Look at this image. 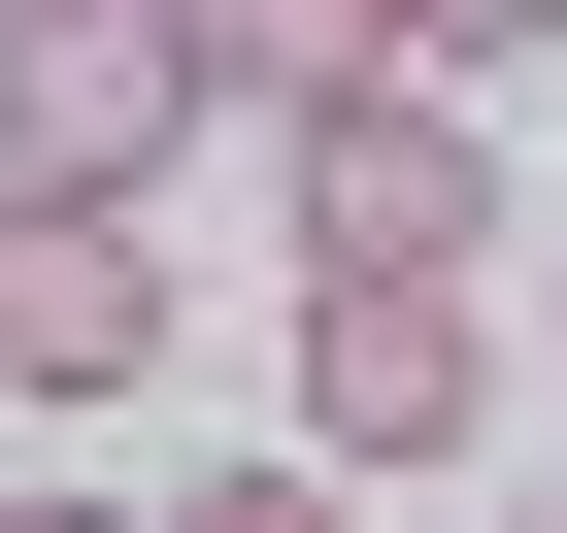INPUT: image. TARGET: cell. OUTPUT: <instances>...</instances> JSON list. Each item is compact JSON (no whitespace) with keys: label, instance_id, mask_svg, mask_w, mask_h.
Segmentation results:
<instances>
[{"label":"cell","instance_id":"cell-1","mask_svg":"<svg viewBox=\"0 0 567 533\" xmlns=\"http://www.w3.org/2000/svg\"><path fill=\"white\" fill-rule=\"evenodd\" d=\"M167 134H234L167 0H0V200H167Z\"/></svg>","mask_w":567,"mask_h":533},{"label":"cell","instance_id":"cell-2","mask_svg":"<svg viewBox=\"0 0 567 533\" xmlns=\"http://www.w3.org/2000/svg\"><path fill=\"white\" fill-rule=\"evenodd\" d=\"M267 233H301V266H467V233H501V167H467V101H434V67H368V101H267Z\"/></svg>","mask_w":567,"mask_h":533},{"label":"cell","instance_id":"cell-3","mask_svg":"<svg viewBox=\"0 0 567 533\" xmlns=\"http://www.w3.org/2000/svg\"><path fill=\"white\" fill-rule=\"evenodd\" d=\"M467 400H501L467 266H334V301H301V433L334 467H467Z\"/></svg>","mask_w":567,"mask_h":533},{"label":"cell","instance_id":"cell-4","mask_svg":"<svg viewBox=\"0 0 567 533\" xmlns=\"http://www.w3.org/2000/svg\"><path fill=\"white\" fill-rule=\"evenodd\" d=\"M167 367V233L134 200H0V400H134Z\"/></svg>","mask_w":567,"mask_h":533},{"label":"cell","instance_id":"cell-5","mask_svg":"<svg viewBox=\"0 0 567 533\" xmlns=\"http://www.w3.org/2000/svg\"><path fill=\"white\" fill-rule=\"evenodd\" d=\"M167 34H200V101H368L401 0H167Z\"/></svg>","mask_w":567,"mask_h":533},{"label":"cell","instance_id":"cell-6","mask_svg":"<svg viewBox=\"0 0 567 533\" xmlns=\"http://www.w3.org/2000/svg\"><path fill=\"white\" fill-rule=\"evenodd\" d=\"M167 533H368V467H334V433H301V467H200Z\"/></svg>","mask_w":567,"mask_h":533},{"label":"cell","instance_id":"cell-7","mask_svg":"<svg viewBox=\"0 0 567 533\" xmlns=\"http://www.w3.org/2000/svg\"><path fill=\"white\" fill-rule=\"evenodd\" d=\"M501 34H567V0H401V67H501Z\"/></svg>","mask_w":567,"mask_h":533},{"label":"cell","instance_id":"cell-8","mask_svg":"<svg viewBox=\"0 0 567 533\" xmlns=\"http://www.w3.org/2000/svg\"><path fill=\"white\" fill-rule=\"evenodd\" d=\"M0 533H167V500H0Z\"/></svg>","mask_w":567,"mask_h":533}]
</instances>
